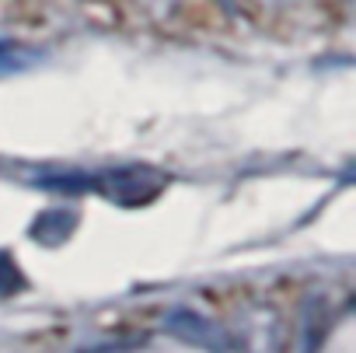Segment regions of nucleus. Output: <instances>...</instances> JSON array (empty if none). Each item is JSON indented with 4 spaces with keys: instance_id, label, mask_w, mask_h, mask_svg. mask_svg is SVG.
Listing matches in <instances>:
<instances>
[{
    "instance_id": "obj_3",
    "label": "nucleus",
    "mask_w": 356,
    "mask_h": 353,
    "mask_svg": "<svg viewBox=\"0 0 356 353\" xmlns=\"http://www.w3.org/2000/svg\"><path fill=\"white\" fill-rule=\"evenodd\" d=\"M70 231H74V214H67V210H49V214H42V217L35 221V228H32V235H35L39 242H63Z\"/></svg>"
},
{
    "instance_id": "obj_5",
    "label": "nucleus",
    "mask_w": 356,
    "mask_h": 353,
    "mask_svg": "<svg viewBox=\"0 0 356 353\" xmlns=\"http://www.w3.org/2000/svg\"><path fill=\"white\" fill-rule=\"evenodd\" d=\"M22 273H18V266L11 262V256H4L0 252V294H15V290H22Z\"/></svg>"
},
{
    "instance_id": "obj_1",
    "label": "nucleus",
    "mask_w": 356,
    "mask_h": 353,
    "mask_svg": "<svg viewBox=\"0 0 356 353\" xmlns=\"http://www.w3.org/2000/svg\"><path fill=\"white\" fill-rule=\"evenodd\" d=\"M157 189H161V175L147 171V168H119L102 179V193L108 200H115L119 207H140V203L154 200Z\"/></svg>"
},
{
    "instance_id": "obj_4",
    "label": "nucleus",
    "mask_w": 356,
    "mask_h": 353,
    "mask_svg": "<svg viewBox=\"0 0 356 353\" xmlns=\"http://www.w3.org/2000/svg\"><path fill=\"white\" fill-rule=\"evenodd\" d=\"M168 325H171L175 332H182L186 339H196V343H210V339L217 336L213 325H210L207 318L193 315V311H175V315L168 318Z\"/></svg>"
},
{
    "instance_id": "obj_2",
    "label": "nucleus",
    "mask_w": 356,
    "mask_h": 353,
    "mask_svg": "<svg viewBox=\"0 0 356 353\" xmlns=\"http://www.w3.org/2000/svg\"><path fill=\"white\" fill-rule=\"evenodd\" d=\"M42 49L35 46H22V42H0V81L11 77V74H22L35 63H42Z\"/></svg>"
}]
</instances>
